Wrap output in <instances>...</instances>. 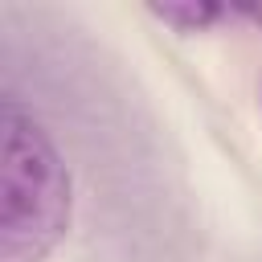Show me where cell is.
<instances>
[{
	"instance_id": "obj_2",
	"label": "cell",
	"mask_w": 262,
	"mask_h": 262,
	"mask_svg": "<svg viewBox=\"0 0 262 262\" xmlns=\"http://www.w3.org/2000/svg\"><path fill=\"white\" fill-rule=\"evenodd\" d=\"M147 12H151L156 20L180 29V33H205V29H213L217 20H229V16H233V8H225V4H209V0H188V4H147Z\"/></svg>"
},
{
	"instance_id": "obj_1",
	"label": "cell",
	"mask_w": 262,
	"mask_h": 262,
	"mask_svg": "<svg viewBox=\"0 0 262 262\" xmlns=\"http://www.w3.org/2000/svg\"><path fill=\"white\" fill-rule=\"evenodd\" d=\"M70 168L53 135L16 98H4L0 262H45L70 229Z\"/></svg>"
}]
</instances>
